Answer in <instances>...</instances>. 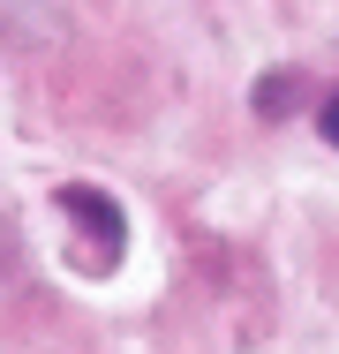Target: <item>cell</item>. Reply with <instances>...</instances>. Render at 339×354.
I'll return each mask as SVG.
<instances>
[{
    "mask_svg": "<svg viewBox=\"0 0 339 354\" xmlns=\"http://www.w3.org/2000/svg\"><path fill=\"white\" fill-rule=\"evenodd\" d=\"M53 212L68 226V272L75 279H113L129 264V212L98 189V181H61L53 189Z\"/></svg>",
    "mask_w": 339,
    "mask_h": 354,
    "instance_id": "cell-1",
    "label": "cell"
},
{
    "mask_svg": "<svg viewBox=\"0 0 339 354\" xmlns=\"http://www.w3.org/2000/svg\"><path fill=\"white\" fill-rule=\"evenodd\" d=\"M68 30L61 0H0V46L8 53H38V46H53Z\"/></svg>",
    "mask_w": 339,
    "mask_h": 354,
    "instance_id": "cell-2",
    "label": "cell"
},
{
    "mask_svg": "<svg viewBox=\"0 0 339 354\" xmlns=\"http://www.w3.org/2000/svg\"><path fill=\"white\" fill-rule=\"evenodd\" d=\"M302 106H309V75L302 68H264L257 91H249V113H257V121H286V113H302Z\"/></svg>",
    "mask_w": 339,
    "mask_h": 354,
    "instance_id": "cell-3",
    "label": "cell"
},
{
    "mask_svg": "<svg viewBox=\"0 0 339 354\" xmlns=\"http://www.w3.org/2000/svg\"><path fill=\"white\" fill-rule=\"evenodd\" d=\"M317 136H324V143H332V151H339V91H332V98H324V106H317Z\"/></svg>",
    "mask_w": 339,
    "mask_h": 354,
    "instance_id": "cell-4",
    "label": "cell"
}]
</instances>
